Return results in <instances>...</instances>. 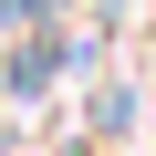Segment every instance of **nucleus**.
<instances>
[{"instance_id":"obj_1","label":"nucleus","mask_w":156,"mask_h":156,"mask_svg":"<svg viewBox=\"0 0 156 156\" xmlns=\"http://www.w3.org/2000/svg\"><path fill=\"white\" fill-rule=\"evenodd\" d=\"M21 11H31V0H0V21H21Z\"/></svg>"}]
</instances>
